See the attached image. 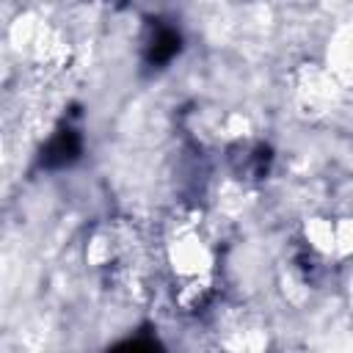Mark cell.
Instances as JSON below:
<instances>
[{"mask_svg": "<svg viewBox=\"0 0 353 353\" xmlns=\"http://www.w3.org/2000/svg\"><path fill=\"white\" fill-rule=\"evenodd\" d=\"M323 63L328 66V72L342 80L345 85H350V69H353V50H350V28L342 22L331 30L328 44H325V55Z\"/></svg>", "mask_w": 353, "mask_h": 353, "instance_id": "5", "label": "cell"}, {"mask_svg": "<svg viewBox=\"0 0 353 353\" xmlns=\"http://www.w3.org/2000/svg\"><path fill=\"white\" fill-rule=\"evenodd\" d=\"M163 265L176 290V303L196 309L212 292L221 245L212 223L199 210H176L168 215L160 237Z\"/></svg>", "mask_w": 353, "mask_h": 353, "instance_id": "1", "label": "cell"}, {"mask_svg": "<svg viewBox=\"0 0 353 353\" xmlns=\"http://www.w3.org/2000/svg\"><path fill=\"white\" fill-rule=\"evenodd\" d=\"M301 240L306 251L320 262H345L353 251V226L347 215L317 212L301 223Z\"/></svg>", "mask_w": 353, "mask_h": 353, "instance_id": "4", "label": "cell"}, {"mask_svg": "<svg viewBox=\"0 0 353 353\" xmlns=\"http://www.w3.org/2000/svg\"><path fill=\"white\" fill-rule=\"evenodd\" d=\"M6 163H8V152H6V146H3V141H0V179H3V174H6Z\"/></svg>", "mask_w": 353, "mask_h": 353, "instance_id": "6", "label": "cell"}, {"mask_svg": "<svg viewBox=\"0 0 353 353\" xmlns=\"http://www.w3.org/2000/svg\"><path fill=\"white\" fill-rule=\"evenodd\" d=\"M8 44L11 50L33 63V66H55L66 55V41L61 30L36 11H22L8 25Z\"/></svg>", "mask_w": 353, "mask_h": 353, "instance_id": "3", "label": "cell"}, {"mask_svg": "<svg viewBox=\"0 0 353 353\" xmlns=\"http://www.w3.org/2000/svg\"><path fill=\"white\" fill-rule=\"evenodd\" d=\"M347 85L336 80L323 61H303L290 72V99L306 119H325L339 110Z\"/></svg>", "mask_w": 353, "mask_h": 353, "instance_id": "2", "label": "cell"}]
</instances>
